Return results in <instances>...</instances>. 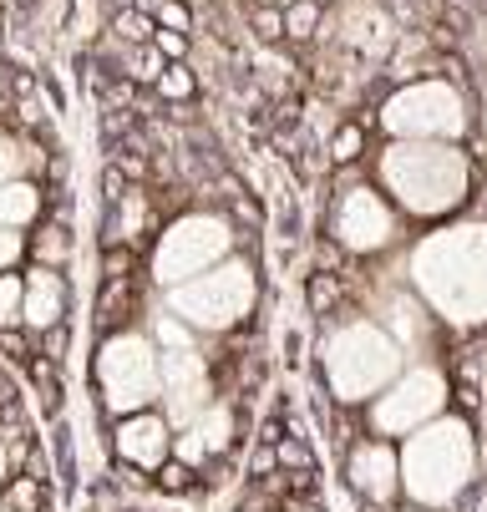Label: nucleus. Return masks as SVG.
<instances>
[{
	"label": "nucleus",
	"mask_w": 487,
	"mask_h": 512,
	"mask_svg": "<svg viewBox=\"0 0 487 512\" xmlns=\"http://www.w3.org/2000/svg\"><path fill=\"white\" fill-rule=\"evenodd\" d=\"M97 365H102V386H107V401H112V411H132V406H143L153 391H158V365H153V350L143 345V340H132V335H122V340H112L102 355H97Z\"/></svg>",
	"instance_id": "obj_1"
},
{
	"label": "nucleus",
	"mask_w": 487,
	"mask_h": 512,
	"mask_svg": "<svg viewBox=\"0 0 487 512\" xmlns=\"http://www.w3.org/2000/svg\"><path fill=\"white\" fill-rule=\"evenodd\" d=\"M21 284H26V295H21V330L41 335L51 325H66V279H61V269L31 264V274Z\"/></svg>",
	"instance_id": "obj_2"
},
{
	"label": "nucleus",
	"mask_w": 487,
	"mask_h": 512,
	"mask_svg": "<svg viewBox=\"0 0 487 512\" xmlns=\"http://www.w3.org/2000/svg\"><path fill=\"white\" fill-rule=\"evenodd\" d=\"M163 447H168V431H163V416H127L122 431H117V452L127 467H163Z\"/></svg>",
	"instance_id": "obj_3"
},
{
	"label": "nucleus",
	"mask_w": 487,
	"mask_h": 512,
	"mask_svg": "<svg viewBox=\"0 0 487 512\" xmlns=\"http://www.w3.org/2000/svg\"><path fill=\"white\" fill-rule=\"evenodd\" d=\"M351 477H356V487H361L371 502H391V492H396V467H391V452H386V447L356 452Z\"/></svg>",
	"instance_id": "obj_4"
},
{
	"label": "nucleus",
	"mask_w": 487,
	"mask_h": 512,
	"mask_svg": "<svg viewBox=\"0 0 487 512\" xmlns=\"http://www.w3.org/2000/svg\"><path fill=\"white\" fill-rule=\"evenodd\" d=\"M41 218V193L31 183H0V229H26Z\"/></svg>",
	"instance_id": "obj_5"
},
{
	"label": "nucleus",
	"mask_w": 487,
	"mask_h": 512,
	"mask_svg": "<svg viewBox=\"0 0 487 512\" xmlns=\"http://www.w3.org/2000/svg\"><path fill=\"white\" fill-rule=\"evenodd\" d=\"M26 254H31V264H41V269H61L66 259H72V229H66L61 218H51V224L36 229V239L26 244Z\"/></svg>",
	"instance_id": "obj_6"
},
{
	"label": "nucleus",
	"mask_w": 487,
	"mask_h": 512,
	"mask_svg": "<svg viewBox=\"0 0 487 512\" xmlns=\"http://www.w3.org/2000/svg\"><path fill=\"white\" fill-rule=\"evenodd\" d=\"M193 436H198V447L214 457V452H224L229 447V436H234V416H229V406H208V411H198L193 416V426H188Z\"/></svg>",
	"instance_id": "obj_7"
},
{
	"label": "nucleus",
	"mask_w": 487,
	"mask_h": 512,
	"mask_svg": "<svg viewBox=\"0 0 487 512\" xmlns=\"http://www.w3.org/2000/svg\"><path fill=\"white\" fill-rule=\"evenodd\" d=\"M0 507L6 512H41L46 507V482L31 472H11L6 487H0Z\"/></svg>",
	"instance_id": "obj_8"
},
{
	"label": "nucleus",
	"mask_w": 487,
	"mask_h": 512,
	"mask_svg": "<svg viewBox=\"0 0 487 512\" xmlns=\"http://www.w3.org/2000/svg\"><path fill=\"white\" fill-rule=\"evenodd\" d=\"M132 315V279H107L102 284V300H97V325L117 330Z\"/></svg>",
	"instance_id": "obj_9"
},
{
	"label": "nucleus",
	"mask_w": 487,
	"mask_h": 512,
	"mask_svg": "<svg viewBox=\"0 0 487 512\" xmlns=\"http://www.w3.org/2000/svg\"><path fill=\"white\" fill-rule=\"evenodd\" d=\"M21 274H0V330H21Z\"/></svg>",
	"instance_id": "obj_10"
},
{
	"label": "nucleus",
	"mask_w": 487,
	"mask_h": 512,
	"mask_svg": "<svg viewBox=\"0 0 487 512\" xmlns=\"http://www.w3.org/2000/svg\"><path fill=\"white\" fill-rule=\"evenodd\" d=\"M386 6H391V16L406 21V26H437V16H442L437 0H386Z\"/></svg>",
	"instance_id": "obj_11"
},
{
	"label": "nucleus",
	"mask_w": 487,
	"mask_h": 512,
	"mask_svg": "<svg viewBox=\"0 0 487 512\" xmlns=\"http://www.w3.org/2000/svg\"><path fill=\"white\" fill-rule=\"evenodd\" d=\"M21 259H26V239H21V229H0V274H16Z\"/></svg>",
	"instance_id": "obj_12"
},
{
	"label": "nucleus",
	"mask_w": 487,
	"mask_h": 512,
	"mask_svg": "<svg viewBox=\"0 0 487 512\" xmlns=\"http://www.w3.org/2000/svg\"><path fill=\"white\" fill-rule=\"evenodd\" d=\"M117 36H127V46H143V36L153 31V21L143 16V11H117Z\"/></svg>",
	"instance_id": "obj_13"
},
{
	"label": "nucleus",
	"mask_w": 487,
	"mask_h": 512,
	"mask_svg": "<svg viewBox=\"0 0 487 512\" xmlns=\"http://www.w3.org/2000/svg\"><path fill=\"white\" fill-rule=\"evenodd\" d=\"M158 92L163 97H193V71L188 66H168L158 77Z\"/></svg>",
	"instance_id": "obj_14"
},
{
	"label": "nucleus",
	"mask_w": 487,
	"mask_h": 512,
	"mask_svg": "<svg viewBox=\"0 0 487 512\" xmlns=\"http://www.w3.org/2000/svg\"><path fill=\"white\" fill-rule=\"evenodd\" d=\"M315 16H320L315 0H295L290 16H285V31H290V36H310V31H315Z\"/></svg>",
	"instance_id": "obj_15"
},
{
	"label": "nucleus",
	"mask_w": 487,
	"mask_h": 512,
	"mask_svg": "<svg viewBox=\"0 0 487 512\" xmlns=\"http://www.w3.org/2000/svg\"><path fill=\"white\" fill-rule=\"evenodd\" d=\"M66 345H72L66 325H51V330H41V355H46L51 365H61V360H66Z\"/></svg>",
	"instance_id": "obj_16"
},
{
	"label": "nucleus",
	"mask_w": 487,
	"mask_h": 512,
	"mask_svg": "<svg viewBox=\"0 0 487 512\" xmlns=\"http://www.w3.org/2000/svg\"><path fill=\"white\" fill-rule=\"evenodd\" d=\"M26 163H21V148L11 137H0V183H16V173H21Z\"/></svg>",
	"instance_id": "obj_17"
},
{
	"label": "nucleus",
	"mask_w": 487,
	"mask_h": 512,
	"mask_svg": "<svg viewBox=\"0 0 487 512\" xmlns=\"http://www.w3.org/2000/svg\"><path fill=\"white\" fill-rule=\"evenodd\" d=\"M335 300H340V284H335L330 274H320V279H310V305H315V310H330Z\"/></svg>",
	"instance_id": "obj_18"
},
{
	"label": "nucleus",
	"mask_w": 487,
	"mask_h": 512,
	"mask_svg": "<svg viewBox=\"0 0 487 512\" xmlns=\"http://www.w3.org/2000/svg\"><path fill=\"white\" fill-rule=\"evenodd\" d=\"M0 355H6V360H31L26 330H0Z\"/></svg>",
	"instance_id": "obj_19"
},
{
	"label": "nucleus",
	"mask_w": 487,
	"mask_h": 512,
	"mask_svg": "<svg viewBox=\"0 0 487 512\" xmlns=\"http://www.w3.org/2000/svg\"><path fill=\"white\" fill-rule=\"evenodd\" d=\"M158 21H163V31H188V6H178V0H168V6L158 11Z\"/></svg>",
	"instance_id": "obj_20"
},
{
	"label": "nucleus",
	"mask_w": 487,
	"mask_h": 512,
	"mask_svg": "<svg viewBox=\"0 0 487 512\" xmlns=\"http://www.w3.org/2000/svg\"><path fill=\"white\" fill-rule=\"evenodd\" d=\"M274 462H280V467H310V452L300 447V442H280V452H274Z\"/></svg>",
	"instance_id": "obj_21"
},
{
	"label": "nucleus",
	"mask_w": 487,
	"mask_h": 512,
	"mask_svg": "<svg viewBox=\"0 0 487 512\" xmlns=\"http://www.w3.org/2000/svg\"><path fill=\"white\" fill-rule=\"evenodd\" d=\"M330 153H335L340 163H345V158H356V153H361V132H356V127H345V132L335 137V148H330Z\"/></svg>",
	"instance_id": "obj_22"
},
{
	"label": "nucleus",
	"mask_w": 487,
	"mask_h": 512,
	"mask_svg": "<svg viewBox=\"0 0 487 512\" xmlns=\"http://www.w3.org/2000/svg\"><path fill=\"white\" fill-rule=\"evenodd\" d=\"M188 482H193V472H188L183 462H178V467H163V492H183Z\"/></svg>",
	"instance_id": "obj_23"
},
{
	"label": "nucleus",
	"mask_w": 487,
	"mask_h": 512,
	"mask_svg": "<svg viewBox=\"0 0 487 512\" xmlns=\"http://www.w3.org/2000/svg\"><path fill=\"white\" fill-rule=\"evenodd\" d=\"M254 31H259V36H280V31H285V21L274 16V11H264V6H259V11H254Z\"/></svg>",
	"instance_id": "obj_24"
},
{
	"label": "nucleus",
	"mask_w": 487,
	"mask_h": 512,
	"mask_svg": "<svg viewBox=\"0 0 487 512\" xmlns=\"http://www.w3.org/2000/svg\"><path fill=\"white\" fill-rule=\"evenodd\" d=\"M158 51H163V56H183V51H188V41H183L178 31H158Z\"/></svg>",
	"instance_id": "obj_25"
},
{
	"label": "nucleus",
	"mask_w": 487,
	"mask_h": 512,
	"mask_svg": "<svg viewBox=\"0 0 487 512\" xmlns=\"http://www.w3.org/2000/svg\"><path fill=\"white\" fill-rule=\"evenodd\" d=\"M168 6V0H132V11H143V16H158Z\"/></svg>",
	"instance_id": "obj_26"
},
{
	"label": "nucleus",
	"mask_w": 487,
	"mask_h": 512,
	"mask_svg": "<svg viewBox=\"0 0 487 512\" xmlns=\"http://www.w3.org/2000/svg\"><path fill=\"white\" fill-rule=\"evenodd\" d=\"M6 477H11V457H6V442H0V487H6Z\"/></svg>",
	"instance_id": "obj_27"
},
{
	"label": "nucleus",
	"mask_w": 487,
	"mask_h": 512,
	"mask_svg": "<svg viewBox=\"0 0 487 512\" xmlns=\"http://www.w3.org/2000/svg\"><path fill=\"white\" fill-rule=\"evenodd\" d=\"M112 6H117V11H127V6H132V0H112Z\"/></svg>",
	"instance_id": "obj_28"
},
{
	"label": "nucleus",
	"mask_w": 487,
	"mask_h": 512,
	"mask_svg": "<svg viewBox=\"0 0 487 512\" xmlns=\"http://www.w3.org/2000/svg\"><path fill=\"white\" fill-rule=\"evenodd\" d=\"M0 117H6V97H0Z\"/></svg>",
	"instance_id": "obj_29"
},
{
	"label": "nucleus",
	"mask_w": 487,
	"mask_h": 512,
	"mask_svg": "<svg viewBox=\"0 0 487 512\" xmlns=\"http://www.w3.org/2000/svg\"><path fill=\"white\" fill-rule=\"evenodd\" d=\"M0 512H6V507H0Z\"/></svg>",
	"instance_id": "obj_30"
}]
</instances>
